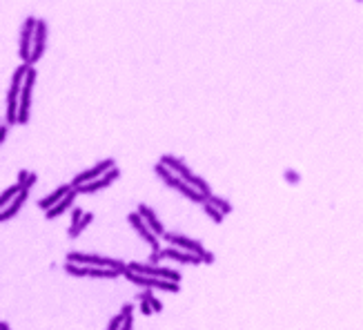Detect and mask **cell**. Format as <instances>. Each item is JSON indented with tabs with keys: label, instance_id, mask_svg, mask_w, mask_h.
<instances>
[{
	"label": "cell",
	"instance_id": "obj_1",
	"mask_svg": "<svg viewBox=\"0 0 363 330\" xmlns=\"http://www.w3.org/2000/svg\"><path fill=\"white\" fill-rule=\"evenodd\" d=\"M161 165H165L167 170H172L178 179L181 181H185L187 185H192L194 190H199L203 197H210L212 194V190H210V183H207L203 176H199V174H194L192 170H189V165L183 161V158H178V156H172V154H163L161 156V161H158Z\"/></svg>",
	"mask_w": 363,
	"mask_h": 330
},
{
	"label": "cell",
	"instance_id": "obj_2",
	"mask_svg": "<svg viewBox=\"0 0 363 330\" xmlns=\"http://www.w3.org/2000/svg\"><path fill=\"white\" fill-rule=\"evenodd\" d=\"M29 72L27 63H20L14 69V76H11V85L7 91V114H5V125H14L18 119V101H20V89H22V81Z\"/></svg>",
	"mask_w": 363,
	"mask_h": 330
},
{
	"label": "cell",
	"instance_id": "obj_3",
	"mask_svg": "<svg viewBox=\"0 0 363 330\" xmlns=\"http://www.w3.org/2000/svg\"><path fill=\"white\" fill-rule=\"evenodd\" d=\"M154 172H156V176L161 179L165 185H170V187H174L176 192H181L185 199H189V201H194V203H205L207 201V197H203V194L199 192V190H194L192 185H187L185 181H181L178 176L172 172V170H167L165 165H161V163H156L154 165Z\"/></svg>",
	"mask_w": 363,
	"mask_h": 330
},
{
	"label": "cell",
	"instance_id": "obj_4",
	"mask_svg": "<svg viewBox=\"0 0 363 330\" xmlns=\"http://www.w3.org/2000/svg\"><path fill=\"white\" fill-rule=\"evenodd\" d=\"M67 264L91 266V268H109V270H118V272H123L127 268V264L120 259H109V256L89 254V252H67Z\"/></svg>",
	"mask_w": 363,
	"mask_h": 330
},
{
	"label": "cell",
	"instance_id": "obj_5",
	"mask_svg": "<svg viewBox=\"0 0 363 330\" xmlns=\"http://www.w3.org/2000/svg\"><path fill=\"white\" fill-rule=\"evenodd\" d=\"M36 78H38V72H36V67H29L27 76H25V81H22L20 101H18V119H16L18 125H25V123L29 121V112H32V94H34Z\"/></svg>",
	"mask_w": 363,
	"mask_h": 330
},
{
	"label": "cell",
	"instance_id": "obj_6",
	"mask_svg": "<svg viewBox=\"0 0 363 330\" xmlns=\"http://www.w3.org/2000/svg\"><path fill=\"white\" fill-rule=\"evenodd\" d=\"M120 277H125L127 281H132L134 286H140L145 290H165V292H178L181 290V284H174V281H165V279H156V277H145V274H136L129 268L120 272Z\"/></svg>",
	"mask_w": 363,
	"mask_h": 330
},
{
	"label": "cell",
	"instance_id": "obj_7",
	"mask_svg": "<svg viewBox=\"0 0 363 330\" xmlns=\"http://www.w3.org/2000/svg\"><path fill=\"white\" fill-rule=\"evenodd\" d=\"M127 268L136 274H145V277H156V279H165V281H174V284H181V272L172 270V268L165 266H152V264H127Z\"/></svg>",
	"mask_w": 363,
	"mask_h": 330
},
{
	"label": "cell",
	"instance_id": "obj_8",
	"mask_svg": "<svg viewBox=\"0 0 363 330\" xmlns=\"http://www.w3.org/2000/svg\"><path fill=\"white\" fill-rule=\"evenodd\" d=\"M112 168H116V161H114V158H103V161H98L96 165H91L89 170H85V172L74 176V181L69 183V185H71V187H78V185H85V183H91V181L101 179V176L105 174V172H109Z\"/></svg>",
	"mask_w": 363,
	"mask_h": 330
},
{
	"label": "cell",
	"instance_id": "obj_9",
	"mask_svg": "<svg viewBox=\"0 0 363 330\" xmlns=\"http://www.w3.org/2000/svg\"><path fill=\"white\" fill-rule=\"evenodd\" d=\"M65 272L69 277H94V279H116L120 277L118 270H109V268H91V266H76L65 264Z\"/></svg>",
	"mask_w": 363,
	"mask_h": 330
},
{
	"label": "cell",
	"instance_id": "obj_10",
	"mask_svg": "<svg viewBox=\"0 0 363 330\" xmlns=\"http://www.w3.org/2000/svg\"><path fill=\"white\" fill-rule=\"evenodd\" d=\"M47 47V20L45 18H36V29H34V42H32V56H29V67H34L42 58Z\"/></svg>",
	"mask_w": 363,
	"mask_h": 330
},
{
	"label": "cell",
	"instance_id": "obj_11",
	"mask_svg": "<svg viewBox=\"0 0 363 330\" xmlns=\"http://www.w3.org/2000/svg\"><path fill=\"white\" fill-rule=\"evenodd\" d=\"M163 239L167 241L172 248L183 250V252H189V254H196V256H201L203 252H205V248H203V243H201V241L189 239V237L178 234V232H165Z\"/></svg>",
	"mask_w": 363,
	"mask_h": 330
},
{
	"label": "cell",
	"instance_id": "obj_12",
	"mask_svg": "<svg viewBox=\"0 0 363 330\" xmlns=\"http://www.w3.org/2000/svg\"><path fill=\"white\" fill-rule=\"evenodd\" d=\"M34 29H36V16H27L20 25V45H18V54H20L22 63H29V56H32Z\"/></svg>",
	"mask_w": 363,
	"mask_h": 330
},
{
	"label": "cell",
	"instance_id": "obj_13",
	"mask_svg": "<svg viewBox=\"0 0 363 330\" xmlns=\"http://www.w3.org/2000/svg\"><path fill=\"white\" fill-rule=\"evenodd\" d=\"M118 179H120V170L118 168H112L109 172L103 174L101 179H96V181H91V183H85V185H78V187H74V190H76V194H96V192L109 187L114 181H118Z\"/></svg>",
	"mask_w": 363,
	"mask_h": 330
},
{
	"label": "cell",
	"instance_id": "obj_14",
	"mask_svg": "<svg viewBox=\"0 0 363 330\" xmlns=\"http://www.w3.org/2000/svg\"><path fill=\"white\" fill-rule=\"evenodd\" d=\"M127 221H129V225H132L134 230H136V234L140 237V239H143L145 243H150V246H152V252H158V250H161V241H158V237L154 234V232H152L150 228H147L145 221L136 215V212L127 215Z\"/></svg>",
	"mask_w": 363,
	"mask_h": 330
},
{
	"label": "cell",
	"instance_id": "obj_15",
	"mask_svg": "<svg viewBox=\"0 0 363 330\" xmlns=\"http://www.w3.org/2000/svg\"><path fill=\"white\" fill-rule=\"evenodd\" d=\"M136 215H138L140 219H143V221H145V225H147V228H150V230L154 232V234H156V237H158V239H161V237L165 234V228H163V223H161V219H158V217H156V212H154V210H152V207H150V205H145V203H140V205L136 207Z\"/></svg>",
	"mask_w": 363,
	"mask_h": 330
},
{
	"label": "cell",
	"instance_id": "obj_16",
	"mask_svg": "<svg viewBox=\"0 0 363 330\" xmlns=\"http://www.w3.org/2000/svg\"><path fill=\"white\" fill-rule=\"evenodd\" d=\"M158 259H172L176 264H185V266H199L201 264V256L196 254H189V252H183V250H176V248H161L158 250Z\"/></svg>",
	"mask_w": 363,
	"mask_h": 330
},
{
	"label": "cell",
	"instance_id": "obj_17",
	"mask_svg": "<svg viewBox=\"0 0 363 330\" xmlns=\"http://www.w3.org/2000/svg\"><path fill=\"white\" fill-rule=\"evenodd\" d=\"M71 190H74V187L69 185V183H65V185H58V187H56V190H54V192H49L45 199H40V201H38V207H40L42 212L52 210V207L56 205V203H60V201H63V199L67 197V194L71 192Z\"/></svg>",
	"mask_w": 363,
	"mask_h": 330
},
{
	"label": "cell",
	"instance_id": "obj_18",
	"mask_svg": "<svg viewBox=\"0 0 363 330\" xmlns=\"http://www.w3.org/2000/svg\"><path fill=\"white\" fill-rule=\"evenodd\" d=\"M29 199V192L27 190H20V194L11 201V203L5 207L3 212H0V223H7V221H11V219H16V215L22 210V205H25V201Z\"/></svg>",
	"mask_w": 363,
	"mask_h": 330
},
{
	"label": "cell",
	"instance_id": "obj_19",
	"mask_svg": "<svg viewBox=\"0 0 363 330\" xmlns=\"http://www.w3.org/2000/svg\"><path fill=\"white\" fill-rule=\"evenodd\" d=\"M74 201H76V190H71L67 197L60 201V203H56L52 207V210H47L45 212V219H49V221H54V219H58V217H63L67 210H71L74 207Z\"/></svg>",
	"mask_w": 363,
	"mask_h": 330
},
{
	"label": "cell",
	"instance_id": "obj_20",
	"mask_svg": "<svg viewBox=\"0 0 363 330\" xmlns=\"http://www.w3.org/2000/svg\"><path fill=\"white\" fill-rule=\"evenodd\" d=\"M94 221V215H91V212H85L83 215V219L81 221H78L76 225H69V228H67V237H69V239H76V237H81L85 230H87V225Z\"/></svg>",
	"mask_w": 363,
	"mask_h": 330
},
{
	"label": "cell",
	"instance_id": "obj_21",
	"mask_svg": "<svg viewBox=\"0 0 363 330\" xmlns=\"http://www.w3.org/2000/svg\"><path fill=\"white\" fill-rule=\"evenodd\" d=\"M207 203L216 207V210H219V212H221V215H223V217H227V215H230L232 210H234V205H232L230 201H227V199H223V197H216V194H210V197H207Z\"/></svg>",
	"mask_w": 363,
	"mask_h": 330
},
{
	"label": "cell",
	"instance_id": "obj_22",
	"mask_svg": "<svg viewBox=\"0 0 363 330\" xmlns=\"http://www.w3.org/2000/svg\"><path fill=\"white\" fill-rule=\"evenodd\" d=\"M18 194H20V185H18V183H16V185L5 187V190L0 192V212H3L5 207H7V205L11 203V201H14V199L18 197Z\"/></svg>",
	"mask_w": 363,
	"mask_h": 330
},
{
	"label": "cell",
	"instance_id": "obj_23",
	"mask_svg": "<svg viewBox=\"0 0 363 330\" xmlns=\"http://www.w3.org/2000/svg\"><path fill=\"white\" fill-rule=\"evenodd\" d=\"M36 179H38V176H36L34 172H29V170H20V172H18V185H20V190H32V185L36 183Z\"/></svg>",
	"mask_w": 363,
	"mask_h": 330
},
{
	"label": "cell",
	"instance_id": "obj_24",
	"mask_svg": "<svg viewBox=\"0 0 363 330\" xmlns=\"http://www.w3.org/2000/svg\"><path fill=\"white\" fill-rule=\"evenodd\" d=\"M203 210H205V215L210 217V219H212V221L216 223V225H219V223H223V219H225V217L221 215V212H219V210H216V207H214V205H210V203H207V201H205V203H203Z\"/></svg>",
	"mask_w": 363,
	"mask_h": 330
},
{
	"label": "cell",
	"instance_id": "obj_25",
	"mask_svg": "<svg viewBox=\"0 0 363 330\" xmlns=\"http://www.w3.org/2000/svg\"><path fill=\"white\" fill-rule=\"evenodd\" d=\"M147 301H150V305H152V313H161L163 310V301H158V299L154 295H150V292H147Z\"/></svg>",
	"mask_w": 363,
	"mask_h": 330
},
{
	"label": "cell",
	"instance_id": "obj_26",
	"mask_svg": "<svg viewBox=\"0 0 363 330\" xmlns=\"http://www.w3.org/2000/svg\"><path fill=\"white\" fill-rule=\"evenodd\" d=\"M120 326H123V317L116 315V317H112V319H109L107 330H120Z\"/></svg>",
	"mask_w": 363,
	"mask_h": 330
},
{
	"label": "cell",
	"instance_id": "obj_27",
	"mask_svg": "<svg viewBox=\"0 0 363 330\" xmlns=\"http://www.w3.org/2000/svg\"><path fill=\"white\" fill-rule=\"evenodd\" d=\"M216 261V256H214V252H210V250H205V252L201 254V264H214Z\"/></svg>",
	"mask_w": 363,
	"mask_h": 330
},
{
	"label": "cell",
	"instance_id": "obj_28",
	"mask_svg": "<svg viewBox=\"0 0 363 330\" xmlns=\"http://www.w3.org/2000/svg\"><path fill=\"white\" fill-rule=\"evenodd\" d=\"M132 313H134V305H132V303H123V308H120V317H123V319H125V317H129Z\"/></svg>",
	"mask_w": 363,
	"mask_h": 330
},
{
	"label": "cell",
	"instance_id": "obj_29",
	"mask_svg": "<svg viewBox=\"0 0 363 330\" xmlns=\"http://www.w3.org/2000/svg\"><path fill=\"white\" fill-rule=\"evenodd\" d=\"M132 328H134V319H132V315H129V317H125V319H123L120 330H132Z\"/></svg>",
	"mask_w": 363,
	"mask_h": 330
},
{
	"label": "cell",
	"instance_id": "obj_30",
	"mask_svg": "<svg viewBox=\"0 0 363 330\" xmlns=\"http://www.w3.org/2000/svg\"><path fill=\"white\" fill-rule=\"evenodd\" d=\"M285 181H290V183H299V174L294 172V170H287V172H285Z\"/></svg>",
	"mask_w": 363,
	"mask_h": 330
},
{
	"label": "cell",
	"instance_id": "obj_31",
	"mask_svg": "<svg viewBox=\"0 0 363 330\" xmlns=\"http://www.w3.org/2000/svg\"><path fill=\"white\" fill-rule=\"evenodd\" d=\"M7 134H9V125H5V123H3V125H0V143H3V140L7 138Z\"/></svg>",
	"mask_w": 363,
	"mask_h": 330
},
{
	"label": "cell",
	"instance_id": "obj_32",
	"mask_svg": "<svg viewBox=\"0 0 363 330\" xmlns=\"http://www.w3.org/2000/svg\"><path fill=\"white\" fill-rule=\"evenodd\" d=\"M9 328V323L7 321H0V330H7Z\"/></svg>",
	"mask_w": 363,
	"mask_h": 330
},
{
	"label": "cell",
	"instance_id": "obj_33",
	"mask_svg": "<svg viewBox=\"0 0 363 330\" xmlns=\"http://www.w3.org/2000/svg\"><path fill=\"white\" fill-rule=\"evenodd\" d=\"M0 125H3V121H0Z\"/></svg>",
	"mask_w": 363,
	"mask_h": 330
}]
</instances>
